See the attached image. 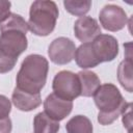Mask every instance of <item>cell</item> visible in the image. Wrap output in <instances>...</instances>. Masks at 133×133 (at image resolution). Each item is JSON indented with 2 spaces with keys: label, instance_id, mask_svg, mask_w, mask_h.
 <instances>
[{
  "label": "cell",
  "instance_id": "cell-5",
  "mask_svg": "<svg viewBox=\"0 0 133 133\" xmlns=\"http://www.w3.org/2000/svg\"><path fill=\"white\" fill-rule=\"evenodd\" d=\"M28 45L26 32L19 29H7L1 31L0 34V50L17 58L26 50Z\"/></svg>",
  "mask_w": 133,
  "mask_h": 133
},
{
  "label": "cell",
  "instance_id": "cell-10",
  "mask_svg": "<svg viewBox=\"0 0 133 133\" xmlns=\"http://www.w3.org/2000/svg\"><path fill=\"white\" fill-rule=\"evenodd\" d=\"M74 34L82 43H89L99 34L101 27L91 17H80L74 24Z\"/></svg>",
  "mask_w": 133,
  "mask_h": 133
},
{
  "label": "cell",
  "instance_id": "cell-12",
  "mask_svg": "<svg viewBox=\"0 0 133 133\" xmlns=\"http://www.w3.org/2000/svg\"><path fill=\"white\" fill-rule=\"evenodd\" d=\"M75 60L78 66L82 69H89L97 66L100 62L97 59L90 43H83L81 44L75 51Z\"/></svg>",
  "mask_w": 133,
  "mask_h": 133
},
{
  "label": "cell",
  "instance_id": "cell-19",
  "mask_svg": "<svg viewBox=\"0 0 133 133\" xmlns=\"http://www.w3.org/2000/svg\"><path fill=\"white\" fill-rule=\"evenodd\" d=\"M17 60V58H14L2 50H0V74H4L11 71L16 65Z\"/></svg>",
  "mask_w": 133,
  "mask_h": 133
},
{
  "label": "cell",
  "instance_id": "cell-13",
  "mask_svg": "<svg viewBox=\"0 0 133 133\" xmlns=\"http://www.w3.org/2000/svg\"><path fill=\"white\" fill-rule=\"evenodd\" d=\"M80 86H81V95L83 97H91L95 95L97 89L101 85L100 78L98 75L91 71H80L77 74Z\"/></svg>",
  "mask_w": 133,
  "mask_h": 133
},
{
  "label": "cell",
  "instance_id": "cell-24",
  "mask_svg": "<svg viewBox=\"0 0 133 133\" xmlns=\"http://www.w3.org/2000/svg\"><path fill=\"white\" fill-rule=\"evenodd\" d=\"M129 133H131V132H129Z\"/></svg>",
  "mask_w": 133,
  "mask_h": 133
},
{
  "label": "cell",
  "instance_id": "cell-16",
  "mask_svg": "<svg viewBox=\"0 0 133 133\" xmlns=\"http://www.w3.org/2000/svg\"><path fill=\"white\" fill-rule=\"evenodd\" d=\"M117 79L121 85L128 91L132 92V60L127 57L123 60L117 69Z\"/></svg>",
  "mask_w": 133,
  "mask_h": 133
},
{
  "label": "cell",
  "instance_id": "cell-8",
  "mask_svg": "<svg viewBox=\"0 0 133 133\" xmlns=\"http://www.w3.org/2000/svg\"><path fill=\"white\" fill-rule=\"evenodd\" d=\"M91 49L99 62L112 61L118 54V43L109 34H99L90 43Z\"/></svg>",
  "mask_w": 133,
  "mask_h": 133
},
{
  "label": "cell",
  "instance_id": "cell-14",
  "mask_svg": "<svg viewBox=\"0 0 133 133\" xmlns=\"http://www.w3.org/2000/svg\"><path fill=\"white\" fill-rule=\"evenodd\" d=\"M33 129L34 133H57L59 124L49 117L45 112H39L34 116Z\"/></svg>",
  "mask_w": 133,
  "mask_h": 133
},
{
  "label": "cell",
  "instance_id": "cell-2",
  "mask_svg": "<svg viewBox=\"0 0 133 133\" xmlns=\"http://www.w3.org/2000/svg\"><path fill=\"white\" fill-rule=\"evenodd\" d=\"M94 100L99 108L98 122L103 126L112 124L130 104L124 100L118 88L112 83L100 85L94 95Z\"/></svg>",
  "mask_w": 133,
  "mask_h": 133
},
{
  "label": "cell",
  "instance_id": "cell-6",
  "mask_svg": "<svg viewBox=\"0 0 133 133\" xmlns=\"http://www.w3.org/2000/svg\"><path fill=\"white\" fill-rule=\"evenodd\" d=\"M76 51L75 43L64 36L55 38L48 48V55L50 60L55 64H66L74 58Z\"/></svg>",
  "mask_w": 133,
  "mask_h": 133
},
{
  "label": "cell",
  "instance_id": "cell-3",
  "mask_svg": "<svg viewBox=\"0 0 133 133\" xmlns=\"http://www.w3.org/2000/svg\"><path fill=\"white\" fill-rule=\"evenodd\" d=\"M58 19V8L54 1H34L29 10L28 28L38 36L49 35L55 28Z\"/></svg>",
  "mask_w": 133,
  "mask_h": 133
},
{
  "label": "cell",
  "instance_id": "cell-22",
  "mask_svg": "<svg viewBox=\"0 0 133 133\" xmlns=\"http://www.w3.org/2000/svg\"><path fill=\"white\" fill-rule=\"evenodd\" d=\"M131 106H132V103L129 104V106L127 107V109L122 114L123 115V124H124V127H126L129 132H131Z\"/></svg>",
  "mask_w": 133,
  "mask_h": 133
},
{
  "label": "cell",
  "instance_id": "cell-11",
  "mask_svg": "<svg viewBox=\"0 0 133 133\" xmlns=\"http://www.w3.org/2000/svg\"><path fill=\"white\" fill-rule=\"evenodd\" d=\"M11 101L19 110L31 111L41 105L42 98L41 94H29L15 87L11 95Z\"/></svg>",
  "mask_w": 133,
  "mask_h": 133
},
{
  "label": "cell",
  "instance_id": "cell-15",
  "mask_svg": "<svg viewBox=\"0 0 133 133\" xmlns=\"http://www.w3.org/2000/svg\"><path fill=\"white\" fill-rule=\"evenodd\" d=\"M68 133H92V124L84 115L73 116L65 125Z\"/></svg>",
  "mask_w": 133,
  "mask_h": 133
},
{
  "label": "cell",
  "instance_id": "cell-20",
  "mask_svg": "<svg viewBox=\"0 0 133 133\" xmlns=\"http://www.w3.org/2000/svg\"><path fill=\"white\" fill-rule=\"evenodd\" d=\"M11 111V103L7 97L0 95V118L8 117Z\"/></svg>",
  "mask_w": 133,
  "mask_h": 133
},
{
  "label": "cell",
  "instance_id": "cell-18",
  "mask_svg": "<svg viewBox=\"0 0 133 133\" xmlns=\"http://www.w3.org/2000/svg\"><path fill=\"white\" fill-rule=\"evenodd\" d=\"M63 5L66 11H69L73 16L84 17L85 14L88 12L91 2L90 1H74V0H65L63 1Z\"/></svg>",
  "mask_w": 133,
  "mask_h": 133
},
{
  "label": "cell",
  "instance_id": "cell-4",
  "mask_svg": "<svg viewBox=\"0 0 133 133\" xmlns=\"http://www.w3.org/2000/svg\"><path fill=\"white\" fill-rule=\"evenodd\" d=\"M53 94L58 98L66 101H72L81 95L80 81L77 74L70 71L58 72L52 83Z\"/></svg>",
  "mask_w": 133,
  "mask_h": 133
},
{
  "label": "cell",
  "instance_id": "cell-21",
  "mask_svg": "<svg viewBox=\"0 0 133 133\" xmlns=\"http://www.w3.org/2000/svg\"><path fill=\"white\" fill-rule=\"evenodd\" d=\"M11 3L9 1H0V23L10 15Z\"/></svg>",
  "mask_w": 133,
  "mask_h": 133
},
{
  "label": "cell",
  "instance_id": "cell-7",
  "mask_svg": "<svg viewBox=\"0 0 133 133\" xmlns=\"http://www.w3.org/2000/svg\"><path fill=\"white\" fill-rule=\"evenodd\" d=\"M99 19L103 28L112 32L122 30L128 22L126 11L121 6L114 4L105 5L100 11Z\"/></svg>",
  "mask_w": 133,
  "mask_h": 133
},
{
  "label": "cell",
  "instance_id": "cell-23",
  "mask_svg": "<svg viewBox=\"0 0 133 133\" xmlns=\"http://www.w3.org/2000/svg\"><path fill=\"white\" fill-rule=\"evenodd\" d=\"M11 128L12 126L9 117L0 118V133H10Z\"/></svg>",
  "mask_w": 133,
  "mask_h": 133
},
{
  "label": "cell",
  "instance_id": "cell-17",
  "mask_svg": "<svg viewBox=\"0 0 133 133\" xmlns=\"http://www.w3.org/2000/svg\"><path fill=\"white\" fill-rule=\"evenodd\" d=\"M7 29H19L27 33L29 30L28 23L20 16L14 12H10V15L0 23V31H4Z\"/></svg>",
  "mask_w": 133,
  "mask_h": 133
},
{
  "label": "cell",
  "instance_id": "cell-9",
  "mask_svg": "<svg viewBox=\"0 0 133 133\" xmlns=\"http://www.w3.org/2000/svg\"><path fill=\"white\" fill-rule=\"evenodd\" d=\"M45 113L52 119L59 122L65 118L73 109V102L58 98L55 94H50L44 102Z\"/></svg>",
  "mask_w": 133,
  "mask_h": 133
},
{
  "label": "cell",
  "instance_id": "cell-1",
  "mask_svg": "<svg viewBox=\"0 0 133 133\" xmlns=\"http://www.w3.org/2000/svg\"><path fill=\"white\" fill-rule=\"evenodd\" d=\"M48 60L38 54H30L23 60L17 75L19 89L29 94H39L47 81Z\"/></svg>",
  "mask_w": 133,
  "mask_h": 133
}]
</instances>
